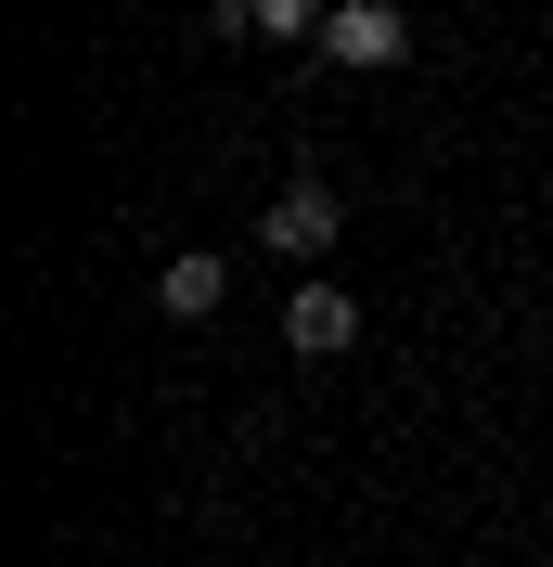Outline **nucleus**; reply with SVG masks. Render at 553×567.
Returning <instances> with one entry per match:
<instances>
[{"instance_id":"f257e3e1","label":"nucleus","mask_w":553,"mask_h":567,"mask_svg":"<svg viewBox=\"0 0 553 567\" xmlns=\"http://www.w3.org/2000/svg\"><path fill=\"white\" fill-rule=\"evenodd\" d=\"M335 233H347V207H335V181H310V168L258 207V246H271V258H322Z\"/></svg>"},{"instance_id":"f03ea898","label":"nucleus","mask_w":553,"mask_h":567,"mask_svg":"<svg viewBox=\"0 0 553 567\" xmlns=\"http://www.w3.org/2000/svg\"><path fill=\"white\" fill-rule=\"evenodd\" d=\"M283 349L296 361H347L361 349V297H347V284H296V297H283Z\"/></svg>"},{"instance_id":"7ed1b4c3","label":"nucleus","mask_w":553,"mask_h":567,"mask_svg":"<svg viewBox=\"0 0 553 567\" xmlns=\"http://www.w3.org/2000/svg\"><path fill=\"white\" fill-rule=\"evenodd\" d=\"M322 52H335V65H399L413 27H399V0H335V13H322Z\"/></svg>"},{"instance_id":"20e7f679","label":"nucleus","mask_w":553,"mask_h":567,"mask_svg":"<svg viewBox=\"0 0 553 567\" xmlns=\"http://www.w3.org/2000/svg\"><path fill=\"white\" fill-rule=\"evenodd\" d=\"M219 297H232V258L219 246H180L168 271H155V310L168 322H219Z\"/></svg>"},{"instance_id":"39448f33","label":"nucleus","mask_w":553,"mask_h":567,"mask_svg":"<svg viewBox=\"0 0 553 567\" xmlns=\"http://www.w3.org/2000/svg\"><path fill=\"white\" fill-rule=\"evenodd\" d=\"M244 27L258 39H322V0H244Z\"/></svg>"}]
</instances>
